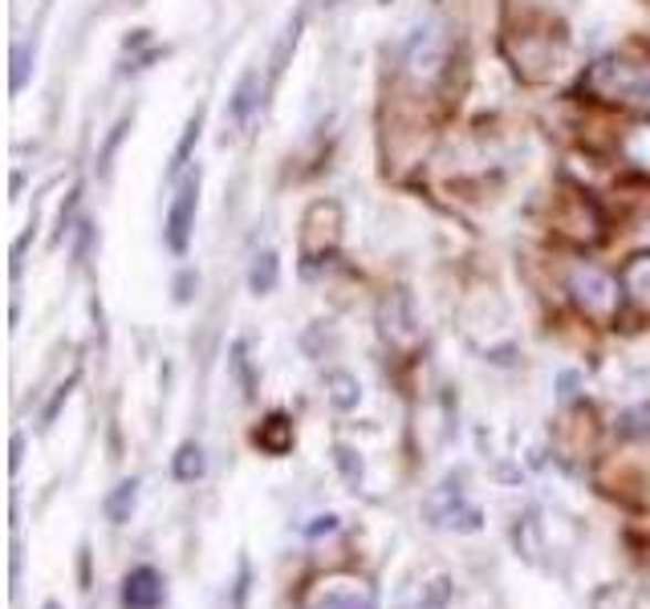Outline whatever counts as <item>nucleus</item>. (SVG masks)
<instances>
[{
	"mask_svg": "<svg viewBox=\"0 0 650 609\" xmlns=\"http://www.w3.org/2000/svg\"><path fill=\"white\" fill-rule=\"evenodd\" d=\"M586 90L598 94L601 102H647L650 94V65L622 62V57H606L589 70Z\"/></svg>",
	"mask_w": 650,
	"mask_h": 609,
	"instance_id": "nucleus-1",
	"label": "nucleus"
},
{
	"mask_svg": "<svg viewBox=\"0 0 650 609\" xmlns=\"http://www.w3.org/2000/svg\"><path fill=\"white\" fill-rule=\"evenodd\" d=\"M443 65H448V33L436 21H427L407 41V77L415 86H431L443 74Z\"/></svg>",
	"mask_w": 650,
	"mask_h": 609,
	"instance_id": "nucleus-2",
	"label": "nucleus"
},
{
	"mask_svg": "<svg viewBox=\"0 0 650 609\" xmlns=\"http://www.w3.org/2000/svg\"><path fill=\"white\" fill-rule=\"evenodd\" d=\"M569 288H574L577 305H581L589 317H598V322L614 317L618 301H622V293H618V281H614L610 273L594 269V264H581V269H574V276H569Z\"/></svg>",
	"mask_w": 650,
	"mask_h": 609,
	"instance_id": "nucleus-3",
	"label": "nucleus"
},
{
	"mask_svg": "<svg viewBox=\"0 0 650 609\" xmlns=\"http://www.w3.org/2000/svg\"><path fill=\"white\" fill-rule=\"evenodd\" d=\"M196 208H200V167L196 175L184 179V187L176 191L171 208H167V249L171 252H188L191 244V228H196Z\"/></svg>",
	"mask_w": 650,
	"mask_h": 609,
	"instance_id": "nucleus-4",
	"label": "nucleus"
},
{
	"mask_svg": "<svg viewBox=\"0 0 650 609\" xmlns=\"http://www.w3.org/2000/svg\"><path fill=\"white\" fill-rule=\"evenodd\" d=\"M162 601H167V581H162L159 569L138 565V569L126 573V581H123V606L126 609H159Z\"/></svg>",
	"mask_w": 650,
	"mask_h": 609,
	"instance_id": "nucleus-5",
	"label": "nucleus"
},
{
	"mask_svg": "<svg viewBox=\"0 0 650 609\" xmlns=\"http://www.w3.org/2000/svg\"><path fill=\"white\" fill-rule=\"evenodd\" d=\"M310 609H375V601H370V594H366L363 585H354V581H329L322 594L313 597Z\"/></svg>",
	"mask_w": 650,
	"mask_h": 609,
	"instance_id": "nucleus-6",
	"label": "nucleus"
},
{
	"mask_svg": "<svg viewBox=\"0 0 650 609\" xmlns=\"http://www.w3.org/2000/svg\"><path fill=\"white\" fill-rule=\"evenodd\" d=\"M256 448L264 451V455H273V460H281V455H289L293 451V423H289V414H269L261 427H256Z\"/></svg>",
	"mask_w": 650,
	"mask_h": 609,
	"instance_id": "nucleus-7",
	"label": "nucleus"
},
{
	"mask_svg": "<svg viewBox=\"0 0 650 609\" xmlns=\"http://www.w3.org/2000/svg\"><path fill=\"white\" fill-rule=\"evenodd\" d=\"M256 111H261V74H256V70H249V74L237 82V90H232L228 114H232V123H237V126H244Z\"/></svg>",
	"mask_w": 650,
	"mask_h": 609,
	"instance_id": "nucleus-8",
	"label": "nucleus"
},
{
	"mask_svg": "<svg viewBox=\"0 0 650 609\" xmlns=\"http://www.w3.org/2000/svg\"><path fill=\"white\" fill-rule=\"evenodd\" d=\"M622 293L642 313H650V252H638L635 261L622 269Z\"/></svg>",
	"mask_w": 650,
	"mask_h": 609,
	"instance_id": "nucleus-9",
	"label": "nucleus"
},
{
	"mask_svg": "<svg viewBox=\"0 0 650 609\" xmlns=\"http://www.w3.org/2000/svg\"><path fill=\"white\" fill-rule=\"evenodd\" d=\"M281 285V256L273 249H261L252 256V269H249V288L256 297H269L273 288Z\"/></svg>",
	"mask_w": 650,
	"mask_h": 609,
	"instance_id": "nucleus-10",
	"label": "nucleus"
},
{
	"mask_svg": "<svg viewBox=\"0 0 650 609\" xmlns=\"http://www.w3.org/2000/svg\"><path fill=\"white\" fill-rule=\"evenodd\" d=\"M325 395L338 411H354L363 402V382L350 370H329L325 374Z\"/></svg>",
	"mask_w": 650,
	"mask_h": 609,
	"instance_id": "nucleus-11",
	"label": "nucleus"
},
{
	"mask_svg": "<svg viewBox=\"0 0 650 609\" xmlns=\"http://www.w3.org/2000/svg\"><path fill=\"white\" fill-rule=\"evenodd\" d=\"M203 472H208V455H203L200 443L196 439L179 443L176 460H171V475H176L179 484H196V480H203Z\"/></svg>",
	"mask_w": 650,
	"mask_h": 609,
	"instance_id": "nucleus-12",
	"label": "nucleus"
},
{
	"mask_svg": "<svg viewBox=\"0 0 650 609\" xmlns=\"http://www.w3.org/2000/svg\"><path fill=\"white\" fill-rule=\"evenodd\" d=\"M135 504H138V480H123V484L106 496L102 508H106V521L111 524H126L130 521V512H135Z\"/></svg>",
	"mask_w": 650,
	"mask_h": 609,
	"instance_id": "nucleus-13",
	"label": "nucleus"
},
{
	"mask_svg": "<svg viewBox=\"0 0 650 609\" xmlns=\"http://www.w3.org/2000/svg\"><path fill=\"white\" fill-rule=\"evenodd\" d=\"M200 135H203V106L188 118V126H184V138H179L176 155H171V175H179L184 167H188L191 150L200 147Z\"/></svg>",
	"mask_w": 650,
	"mask_h": 609,
	"instance_id": "nucleus-14",
	"label": "nucleus"
},
{
	"mask_svg": "<svg viewBox=\"0 0 650 609\" xmlns=\"http://www.w3.org/2000/svg\"><path fill=\"white\" fill-rule=\"evenodd\" d=\"M301 29H305V9H301V13L293 17V25L285 29V38L276 41V50H273V77H281V70H285V62H289V53L297 50Z\"/></svg>",
	"mask_w": 650,
	"mask_h": 609,
	"instance_id": "nucleus-15",
	"label": "nucleus"
},
{
	"mask_svg": "<svg viewBox=\"0 0 650 609\" xmlns=\"http://www.w3.org/2000/svg\"><path fill=\"white\" fill-rule=\"evenodd\" d=\"M622 150H626V159L635 162V167L650 171V123H647V126H635V130L626 135Z\"/></svg>",
	"mask_w": 650,
	"mask_h": 609,
	"instance_id": "nucleus-16",
	"label": "nucleus"
},
{
	"mask_svg": "<svg viewBox=\"0 0 650 609\" xmlns=\"http://www.w3.org/2000/svg\"><path fill=\"white\" fill-rule=\"evenodd\" d=\"M29 70H33V45H29V41H17V45H13V77H9L13 94H21V90H25Z\"/></svg>",
	"mask_w": 650,
	"mask_h": 609,
	"instance_id": "nucleus-17",
	"label": "nucleus"
},
{
	"mask_svg": "<svg viewBox=\"0 0 650 609\" xmlns=\"http://www.w3.org/2000/svg\"><path fill=\"white\" fill-rule=\"evenodd\" d=\"M334 463H338L342 475H346L350 484H358V480H363V460H354V451L346 448V443H338V448H334Z\"/></svg>",
	"mask_w": 650,
	"mask_h": 609,
	"instance_id": "nucleus-18",
	"label": "nucleus"
},
{
	"mask_svg": "<svg viewBox=\"0 0 650 609\" xmlns=\"http://www.w3.org/2000/svg\"><path fill=\"white\" fill-rule=\"evenodd\" d=\"M126 126H130V118H123V123H118V126H114V130H111V138H106V147H102V155H98V162H102V175L111 171V159H114V150H118V143H123Z\"/></svg>",
	"mask_w": 650,
	"mask_h": 609,
	"instance_id": "nucleus-19",
	"label": "nucleus"
},
{
	"mask_svg": "<svg viewBox=\"0 0 650 609\" xmlns=\"http://www.w3.org/2000/svg\"><path fill=\"white\" fill-rule=\"evenodd\" d=\"M232 370H237V378L244 382V395L252 398V374H249V354H244V342L232 346Z\"/></svg>",
	"mask_w": 650,
	"mask_h": 609,
	"instance_id": "nucleus-20",
	"label": "nucleus"
},
{
	"mask_svg": "<svg viewBox=\"0 0 650 609\" xmlns=\"http://www.w3.org/2000/svg\"><path fill=\"white\" fill-rule=\"evenodd\" d=\"M74 386H77V374H70V382L57 386V398H53L50 407H45V423H53V419H57V411H62V402L70 398V390H74Z\"/></svg>",
	"mask_w": 650,
	"mask_h": 609,
	"instance_id": "nucleus-21",
	"label": "nucleus"
},
{
	"mask_svg": "<svg viewBox=\"0 0 650 609\" xmlns=\"http://www.w3.org/2000/svg\"><path fill=\"white\" fill-rule=\"evenodd\" d=\"M191 288H200V276L188 269V273L176 281V301H179V305H188V301H191Z\"/></svg>",
	"mask_w": 650,
	"mask_h": 609,
	"instance_id": "nucleus-22",
	"label": "nucleus"
},
{
	"mask_svg": "<svg viewBox=\"0 0 650 609\" xmlns=\"http://www.w3.org/2000/svg\"><path fill=\"white\" fill-rule=\"evenodd\" d=\"M41 609H62V606H57V601H45V606H41Z\"/></svg>",
	"mask_w": 650,
	"mask_h": 609,
	"instance_id": "nucleus-23",
	"label": "nucleus"
},
{
	"mask_svg": "<svg viewBox=\"0 0 650 609\" xmlns=\"http://www.w3.org/2000/svg\"><path fill=\"white\" fill-rule=\"evenodd\" d=\"M322 4H334V0H322Z\"/></svg>",
	"mask_w": 650,
	"mask_h": 609,
	"instance_id": "nucleus-24",
	"label": "nucleus"
}]
</instances>
